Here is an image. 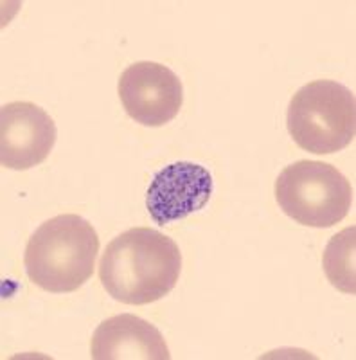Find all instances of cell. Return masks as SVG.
I'll return each instance as SVG.
<instances>
[{"label":"cell","mask_w":356,"mask_h":360,"mask_svg":"<svg viewBox=\"0 0 356 360\" xmlns=\"http://www.w3.org/2000/svg\"><path fill=\"white\" fill-rule=\"evenodd\" d=\"M182 252L171 238L150 227L119 234L99 262V281L123 304H150L176 287Z\"/></svg>","instance_id":"obj_1"},{"label":"cell","mask_w":356,"mask_h":360,"mask_svg":"<svg viewBox=\"0 0 356 360\" xmlns=\"http://www.w3.org/2000/svg\"><path fill=\"white\" fill-rule=\"evenodd\" d=\"M98 252L99 236L91 221L78 214H58L29 238L25 272L41 290L69 294L92 278Z\"/></svg>","instance_id":"obj_2"},{"label":"cell","mask_w":356,"mask_h":360,"mask_svg":"<svg viewBox=\"0 0 356 360\" xmlns=\"http://www.w3.org/2000/svg\"><path fill=\"white\" fill-rule=\"evenodd\" d=\"M286 124L295 144L306 152L317 155L340 152L355 139V94L331 79L308 83L291 98Z\"/></svg>","instance_id":"obj_3"},{"label":"cell","mask_w":356,"mask_h":360,"mask_svg":"<svg viewBox=\"0 0 356 360\" xmlns=\"http://www.w3.org/2000/svg\"><path fill=\"white\" fill-rule=\"evenodd\" d=\"M275 200L297 224L328 229L349 214L352 186L331 164L299 160L275 180Z\"/></svg>","instance_id":"obj_4"},{"label":"cell","mask_w":356,"mask_h":360,"mask_svg":"<svg viewBox=\"0 0 356 360\" xmlns=\"http://www.w3.org/2000/svg\"><path fill=\"white\" fill-rule=\"evenodd\" d=\"M117 89L126 114L143 127L171 123L184 103L180 78L162 63H131L121 74Z\"/></svg>","instance_id":"obj_5"},{"label":"cell","mask_w":356,"mask_h":360,"mask_svg":"<svg viewBox=\"0 0 356 360\" xmlns=\"http://www.w3.org/2000/svg\"><path fill=\"white\" fill-rule=\"evenodd\" d=\"M56 137L54 119L34 103L13 101L0 110V162L4 168H34L53 152Z\"/></svg>","instance_id":"obj_6"},{"label":"cell","mask_w":356,"mask_h":360,"mask_svg":"<svg viewBox=\"0 0 356 360\" xmlns=\"http://www.w3.org/2000/svg\"><path fill=\"white\" fill-rule=\"evenodd\" d=\"M213 191V175L202 164L189 160L168 164L155 173L147 188V213L155 224L169 225L202 211Z\"/></svg>","instance_id":"obj_7"},{"label":"cell","mask_w":356,"mask_h":360,"mask_svg":"<svg viewBox=\"0 0 356 360\" xmlns=\"http://www.w3.org/2000/svg\"><path fill=\"white\" fill-rule=\"evenodd\" d=\"M94 360H169L168 344L152 323L121 314L103 321L92 335Z\"/></svg>","instance_id":"obj_8"},{"label":"cell","mask_w":356,"mask_h":360,"mask_svg":"<svg viewBox=\"0 0 356 360\" xmlns=\"http://www.w3.org/2000/svg\"><path fill=\"white\" fill-rule=\"evenodd\" d=\"M355 245H356V227L351 225L348 229L340 231L329 240L322 258L324 272L329 283L336 290L344 294H356V276H355Z\"/></svg>","instance_id":"obj_9"}]
</instances>
